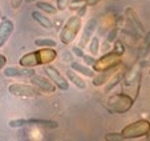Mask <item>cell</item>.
Instances as JSON below:
<instances>
[{
	"mask_svg": "<svg viewBox=\"0 0 150 141\" xmlns=\"http://www.w3.org/2000/svg\"><path fill=\"white\" fill-rule=\"evenodd\" d=\"M80 29H81V17L71 16L60 31V41L65 45L73 43V40L79 35Z\"/></svg>",
	"mask_w": 150,
	"mask_h": 141,
	"instance_id": "cell-3",
	"label": "cell"
},
{
	"mask_svg": "<svg viewBox=\"0 0 150 141\" xmlns=\"http://www.w3.org/2000/svg\"><path fill=\"white\" fill-rule=\"evenodd\" d=\"M133 104L134 99L126 93H114L106 100V108L109 109V112L118 113V115L129 112L133 107Z\"/></svg>",
	"mask_w": 150,
	"mask_h": 141,
	"instance_id": "cell-2",
	"label": "cell"
},
{
	"mask_svg": "<svg viewBox=\"0 0 150 141\" xmlns=\"http://www.w3.org/2000/svg\"><path fill=\"white\" fill-rule=\"evenodd\" d=\"M32 19H33L37 24H40L41 27H44V28H47V29H51L52 27H53V23L51 21V19H48L45 15L40 11L32 12Z\"/></svg>",
	"mask_w": 150,
	"mask_h": 141,
	"instance_id": "cell-17",
	"label": "cell"
},
{
	"mask_svg": "<svg viewBox=\"0 0 150 141\" xmlns=\"http://www.w3.org/2000/svg\"><path fill=\"white\" fill-rule=\"evenodd\" d=\"M149 48H150V32L146 33V36H145V49Z\"/></svg>",
	"mask_w": 150,
	"mask_h": 141,
	"instance_id": "cell-31",
	"label": "cell"
},
{
	"mask_svg": "<svg viewBox=\"0 0 150 141\" xmlns=\"http://www.w3.org/2000/svg\"><path fill=\"white\" fill-rule=\"evenodd\" d=\"M121 55L110 51L109 53H105L104 56L97 59L92 68H93L94 72H104V70L108 69H113V68H117L121 64Z\"/></svg>",
	"mask_w": 150,
	"mask_h": 141,
	"instance_id": "cell-5",
	"label": "cell"
},
{
	"mask_svg": "<svg viewBox=\"0 0 150 141\" xmlns=\"http://www.w3.org/2000/svg\"><path fill=\"white\" fill-rule=\"evenodd\" d=\"M125 16H126V20H127L129 23H130V24L134 27V28L137 29V32H138L139 35L144 33V32H145L144 24L141 23V20H139L138 15H137V12L134 11L133 8H130V7H127V8L125 9Z\"/></svg>",
	"mask_w": 150,
	"mask_h": 141,
	"instance_id": "cell-10",
	"label": "cell"
},
{
	"mask_svg": "<svg viewBox=\"0 0 150 141\" xmlns=\"http://www.w3.org/2000/svg\"><path fill=\"white\" fill-rule=\"evenodd\" d=\"M146 136H147V140H150V130H149V133H147Z\"/></svg>",
	"mask_w": 150,
	"mask_h": 141,
	"instance_id": "cell-34",
	"label": "cell"
},
{
	"mask_svg": "<svg viewBox=\"0 0 150 141\" xmlns=\"http://www.w3.org/2000/svg\"><path fill=\"white\" fill-rule=\"evenodd\" d=\"M12 32H13V23L8 19H4L0 23V47L6 44Z\"/></svg>",
	"mask_w": 150,
	"mask_h": 141,
	"instance_id": "cell-11",
	"label": "cell"
},
{
	"mask_svg": "<svg viewBox=\"0 0 150 141\" xmlns=\"http://www.w3.org/2000/svg\"><path fill=\"white\" fill-rule=\"evenodd\" d=\"M150 130V122L147 120H137L132 124L126 125L121 130V136L124 140H133L146 136Z\"/></svg>",
	"mask_w": 150,
	"mask_h": 141,
	"instance_id": "cell-4",
	"label": "cell"
},
{
	"mask_svg": "<svg viewBox=\"0 0 150 141\" xmlns=\"http://www.w3.org/2000/svg\"><path fill=\"white\" fill-rule=\"evenodd\" d=\"M44 72H45L47 76H48L49 79H51L52 81L54 83V85H56L59 89L67 90L69 88V81L64 76H62V75L60 73V72L54 67H52V65H45V68H44Z\"/></svg>",
	"mask_w": 150,
	"mask_h": 141,
	"instance_id": "cell-8",
	"label": "cell"
},
{
	"mask_svg": "<svg viewBox=\"0 0 150 141\" xmlns=\"http://www.w3.org/2000/svg\"><path fill=\"white\" fill-rule=\"evenodd\" d=\"M57 57V52L51 47H42L39 51L29 52V53L24 55L20 57L19 64L21 67L27 68H33L37 65H48L52 61H54Z\"/></svg>",
	"mask_w": 150,
	"mask_h": 141,
	"instance_id": "cell-1",
	"label": "cell"
},
{
	"mask_svg": "<svg viewBox=\"0 0 150 141\" xmlns=\"http://www.w3.org/2000/svg\"><path fill=\"white\" fill-rule=\"evenodd\" d=\"M8 92L16 97H37L40 90L35 85L21 84V83H13L8 87Z\"/></svg>",
	"mask_w": 150,
	"mask_h": 141,
	"instance_id": "cell-6",
	"label": "cell"
},
{
	"mask_svg": "<svg viewBox=\"0 0 150 141\" xmlns=\"http://www.w3.org/2000/svg\"><path fill=\"white\" fill-rule=\"evenodd\" d=\"M116 73V68H113V69H108V70H104V72H100V75H94L93 77H92V83H93L94 87H100V85H104L105 83H108L109 80H110V77L113 76V75Z\"/></svg>",
	"mask_w": 150,
	"mask_h": 141,
	"instance_id": "cell-14",
	"label": "cell"
},
{
	"mask_svg": "<svg viewBox=\"0 0 150 141\" xmlns=\"http://www.w3.org/2000/svg\"><path fill=\"white\" fill-rule=\"evenodd\" d=\"M65 73H67V77H68L69 83L74 84L77 88H80V89H85V88H86V83L84 81V79L80 76V73H77L76 70H73L72 68H68Z\"/></svg>",
	"mask_w": 150,
	"mask_h": 141,
	"instance_id": "cell-15",
	"label": "cell"
},
{
	"mask_svg": "<svg viewBox=\"0 0 150 141\" xmlns=\"http://www.w3.org/2000/svg\"><path fill=\"white\" fill-rule=\"evenodd\" d=\"M149 75H150V70H149Z\"/></svg>",
	"mask_w": 150,
	"mask_h": 141,
	"instance_id": "cell-35",
	"label": "cell"
},
{
	"mask_svg": "<svg viewBox=\"0 0 150 141\" xmlns=\"http://www.w3.org/2000/svg\"><path fill=\"white\" fill-rule=\"evenodd\" d=\"M4 75L7 77H31L35 75V70L27 67H7L4 68Z\"/></svg>",
	"mask_w": 150,
	"mask_h": 141,
	"instance_id": "cell-9",
	"label": "cell"
},
{
	"mask_svg": "<svg viewBox=\"0 0 150 141\" xmlns=\"http://www.w3.org/2000/svg\"><path fill=\"white\" fill-rule=\"evenodd\" d=\"M72 52H73L76 56H80V57H82V55H84L80 47H73V48H72Z\"/></svg>",
	"mask_w": 150,
	"mask_h": 141,
	"instance_id": "cell-30",
	"label": "cell"
},
{
	"mask_svg": "<svg viewBox=\"0 0 150 141\" xmlns=\"http://www.w3.org/2000/svg\"><path fill=\"white\" fill-rule=\"evenodd\" d=\"M105 140L106 141H120V140H124L121 136V132H110V133H106L105 135Z\"/></svg>",
	"mask_w": 150,
	"mask_h": 141,
	"instance_id": "cell-23",
	"label": "cell"
},
{
	"mask_svg": "<svg viewBox=\"0 0 150 141\" xmlns=\"http://www.w3.org/2000/svg\"><path fill=\"white\" fill-rule=\"evenodd\" d=\"M6 64H7V59H6V56L0 53V70H1L4 67H6Z\"/></svg>",
	"mask_w": 150,
	"mask_h": 141,
	"instance_id": "cell-29",
	"label": "cell"
},
{
	"mask_svg": "<svg viewBox=\"0 0 150 141\" xmlns=\"http://www.w3.org/2000/svg\"><path fill=\"white\" fill-rule=\"evenodd\" d=\"M27 3H32V1H40V0H25Z\"/></svg>",
	"mask_w": 150,
	"mask_h": 141,
	"instance_id": "cell-33",
	"label": "cell"
},
{
	"mask_svg": "<svg viewBox=\"0 0 150 141\" xmlns=\"http://www.w3.org/2000/svg\"><path fill=\"white\" fill-rule=\"evenodd\" d=\"M71 68L73 70H76L77 73L82 75V76H86V77H93L94 75H96V72L93 70V68H91L89 65H86V64L77 63V61L71 63Z\"/></svg>",
	"mask_w": 150,
	"mask_h": 141,
	"instance_id": "cell-16",
	"label": "cell"
},
{
	"mask_svg": "<svg viewBox=\"0 0 150 141\" xmlns=\"http://www.w3.org/2000/svg\"><path fill=\"white\" fill-rule=\"evenodd\" d=\"M100 51V39L97 36H93L89 41V52L92 56H97Z\"/></svg>",
	"mask_w": 150,
	"mask_h": 141,
	"instance_id": "cell-19",
	"label": "cell"
},
{
	"mask_svg": "<svg viewBox=\"0 0 150 141\" xmlns=\"http://www.w3.org/2000/svg\"><path fill=\"white\" fill-rule=\"evenodd\" d=\"M21 3H23V0H11V6L13 9H19Z\"/></svg>",
	"mask_w": 150,
	"mask_h": 141,
	"instance_id": "cell-28",
	"label": "cell"
},
{
	"mask_svg": "<svg viewBox=\"0 0 150 141\" xmlns=\"http://www.w3.org/2000/svg\"><path fill=\"white\" fill-rule=\"evenodd\" d=\"M117 33H118V28H112L110 31L108 32V35H106V43H109V44H112V43H114L117 40Z\"/></svg>",
	"mask_w": 150,
	"mask_h": 141,
	"instance_id": "cell-22",
	"label": "cell"
},
{
	"mask_svg": "<svg viewBox=\"0 0 150 141\" xmlns=\"http://www.w3.org/2000/svg\"><path fill=\"white\" fill-rule=\"evenodd\" d=\"M29 80H31L32 85H35L39 90L45 92V93H53L57 88L56 85H54V83L52 81L49 77H44V76H41V75L35 73L29 77Z\"/></svg>",
	"mask_w": 150,
	"mask_h": 141,
	"instance_id": "cell-7",
	"label": "cell"
},
{
	"mask_svg": "<svg viewBox=\"0 0 150 141\" xmlns=\"http://www.w3.org/2000/svg\"><path fill=\"white\" fill-rule=\"evenodd\" d=\"M8 127L9 128H23V127H25V120H23V119L11 120L8 122Z\"/></svg>",
	"mask_w": 150,
	"mask_h": 141,
	"instance_id": "cell-25",
	"label": "cell"
},
{
	"mask_svg": "<svg viewBox=\"0 0 150 141\" xmlns=\"http://www.w3.org/2000/svg\"><path fill=\"white\" fill-rule=\"evenodd\" d=\"M69 0H57V8L60 9V11H64L67 7V4H68Z\"/></svg>",
	"mask_w": 150,
	"mask_h": 141,
	"instance_id": "cell-27",
	"label": "cell"
},
{
	"mask_svg": "<svg viewBox=\"0 0 150 141\" xmlns=\"http://www.w3.org/2000/svg\"><path fill=\"white\" fill-rule=\"evenodd\" d=\"M96 29H97V19L93 17V19H91L86 23V26L84 28V32H82V36H81V45H85L86 43L91 41Z\"/></svg>",
	"mask_w": 150,
	"mask_h": 141,
	"instance_id": "cell-12",
	"label": "cell"
},
{
	"mask_svg": "<svg viewBox=\"0 0 150 141\" xmlns=\"http://www.w3.org/2000/svg\"><path fill=\"white\" fill-rule=\"evenodd\" d=\"M101 0H85V4L88 7H93V6H96L97 3H100Z\"/></svg>",
	"mask_w": 150,
	"mask_h": 141,
	"instance_id": "cell-32",
	"label": "cell"
},
{
	"mask_svg": "<svg viewBox=\"0 0 150 141\" xmlns=\"http://www.w3.org/2000/svg\"><path fill=\"white\" fill-rule=\"evenodd\" d=\"M113 44H114V47H113V49H112V51L122 56V55L125 53V47H124V44H122L121 41H118V40H116Z\"/></svg>",
	"mask_w": 150,
	"mask_h": 141,
	"instance_id": "cell-24",
	"label": "cell"
},
{
	"mask_svg": "<svg viewBox=\"0 0 150 141\" xmlns=\"http://www.w3.org/2000/svg\"><path fill=\"white\" fill-rule=\"evenodd\" d=\"M25 127H35V128H44V129H56L59 124L51 120H39V119H29L25 120Z\"/></svg>",
	"mask_w": 150,
	"mask_h": 141,
	"instance_id": "cell-13",
	"label": "cell"
},
{
	"mask_svg": "<svg viewBox=\"0 0 150 141\" xmlns=\"http://www.w3.org/2000/svg\"><path fill=\"white\" fill-rule=\"evenodd\" d=\"M82 60L85 61V64L89 65V67H93V64L96 63V59H94V56H89V55H82Z\"/></svg>",
	"mask_w": 150,
	"mask_h": 141,
	"instance_id": "cell-26",
	"label": "cell"
},
{
	"mask_svg": "<svg viewBox=\"0 0 150 141\" xmlns=\"http://www.w3.org/2000/svg\"><path fill=\"white\" fill-rule=\"evenodd\" d=\"M36 6H37V8H40L41 11L47 12V14H56L57 12V9L52 4L45 3V1H36Z\"/></svg>",
	"mask_w": 150,
	"mask_h": 141,
	"instance_id": "cell-21",
	"label": "cell"
},
{
	"mask_svg": "<svg viewBox=\"0 0 150 141\" xmlns=\"http://www.w3.org/2000/svg\"><path fill=\"white\" fill-rule=\"evenodd\" d=\"M122 77H124V72H120V73H114L113 76L110 77V80L108 81V85L105 87V92H110V90L113 89L114 87H117V85H118V83L122 80Z\"/></svg>",
	"mask_w": 150,
	"mask_h": 141,
	"instance_id": "cell-18",
	"label": "cell"
},
{
	"mask_svg": "<svg viewBox=\"0 0 150 141\" xmlns=\"http://www.w3.org/2000/svg\"><path fill=\"white\" fill-rule=\"evenodd\" d=\"M35 44L40 48L42 47H51V48H54L56 47V41L53 39H49V37H45V39H36L35 40Z\"/></svg>",
	"mask_w": 150,
	"mask_h": 141,
	"instance_id": "cell-20",
	"label": "cell"
}]
</instances>
